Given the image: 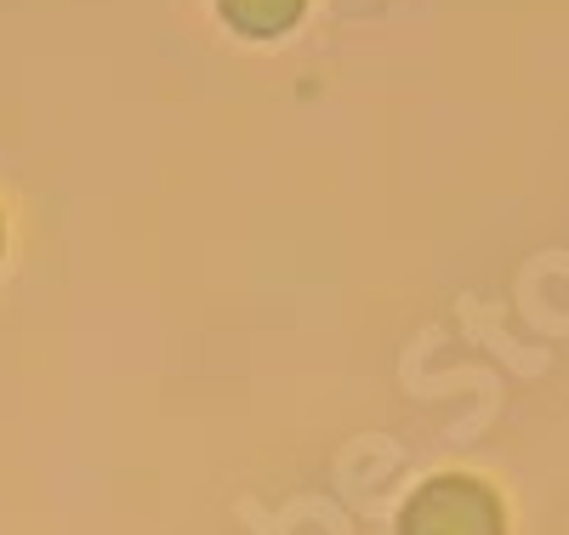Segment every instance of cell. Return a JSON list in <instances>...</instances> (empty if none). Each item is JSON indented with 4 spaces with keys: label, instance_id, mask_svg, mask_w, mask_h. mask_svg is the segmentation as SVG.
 I'll use <instances>...</instances> for the list:
<instances>
[{
    "label": "cell",
    "instance_id": "obj_2",
    "mask_svg": "<svg viewBox=\"0 0 569 535\" xmlns=\"http://www.w3.org/2000/svg\"><path fill=\"white\" fill-rule=\"evenodd\" d=\"M222 7L240 18L246 29H284V12L273 7V0H222Z\"/></svg>",
    "mask_w": 569,
    "mask_h": 535
},
{
    "label": "cell",
    "instance_id": "obj_1",
    "mask_svg": "<svg viewBox=\"0 0 569 535\" xmlns=\"http://www.w3.org/2000/svg\"><path fill=\"white\" fill-rule=\"evenodd\" d=\"M399 535H507L501 502L485 491L479 478H433L410 496Z\"/></svg>",
    "mask_w": 569,
    "mask_h": 535
}]
</instances>
